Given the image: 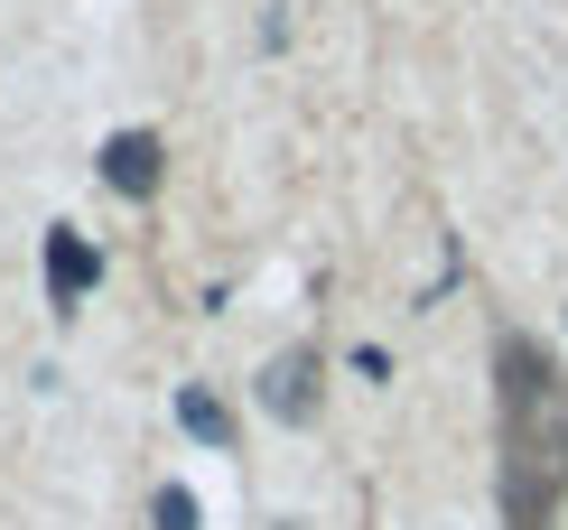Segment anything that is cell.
<instances>
[{"mask_svg":"<svg viewBox=\"0 0 568 530\" xmlns=\"http://www.w3.org/2000/svg\"><path fill=\"white\" fill-rule=\"evenodd\" d=\"M494 409H504V530H550L568 493V364L540 335L494 345Z\"/></svg>","mask_w":568,"mask_h":530,"instance_id":"6da1fadb","label":"cell"},{"mask_svg":"<svg viewBox=\"0 0 568 530\" xmlns=\"http://www.w3.org/2000/svg\"><path fill=\"white\" fill-rule=\"evenodd\" d=\"M93 167H103V186H112V196L150 205L159 186H169V140H159V131H112L103 150H93Z\"/></svg>","mask_w":568,"mask_h":530,"instance_id":"7a4b0ae2","label":"cell"},{"mask_svg":"<svg viewBox=\"0 0 568 530\" xmlns=\"http://www.w3.org/2000/svg\"><path fill=\"white\" fill-rule=\"evenodd\" d=\"M317 381H326L317 345H280L271 364H262V409H271L280 428H307V419H317Z\"/></svg>","mask_w":568,"mask_h":530,"instance_id":"3957f363","label":"cell"},{"mask_svg":"<svg viewBox=\"0 0 568 530\" xmlns=\"http://www.w3.org/2000/svg\"><path fill=\"white\" fill-rule=\"evenodd\" d=\"M93 271H103V261H93L84 233L75 224H47V307H57V317H75V307H84Z\"/></svg>","mask_w":568,"mask_h":530,"instance_id":"277c9868","label":"cell"},{"mask_svg":"<svg viewBox=\"0 0 568 530\" xmlns=\"http://www.w3.org/2000/svg\"><path fill=\"white\" fill-rule=\"evenodd\" d=\"M178 428H186L196 447H233V438H243V428H233V409L205 391V381H186V391H178Z\"/></svg>","mask_w":568,"mask_h":530,"instance_id":"5b68a950","label":"cell"},{"mask_svg":"<svg viewBox=\"0 0 568 530\" xmlns=\"http://www.w3.org/2000/svg\"><path fill=\"white\" fill-rule=\"evenodd\" d=\"M150 521H159V530H196V493H186V485H169V493L150 502Z\"/></svg>","mask_w":568,"mask_h":530,"instance_id":"8992f818","label":"cell"}]
</instances>
